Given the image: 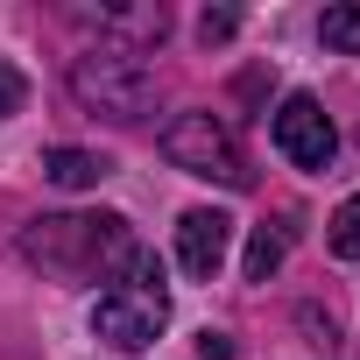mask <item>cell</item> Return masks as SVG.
Listing matches in <instances>:
<instances>
[{"label": "cell", "mask_w": 360, "mask_h": 360, "mask_svg": "<svg viewBox=\"0 0 360 360\" xmlns=\"http://www.w3.org/2000/svg\"><path fill=\"white\" fill-rule=\"evenodd\" d=\"M233 29H240V15H233V8H205V15H198V36H205V43H226Z\"/></svg>", "instance_id": "cell-13"}, {"label": "cell", "mask_w": 360, "mask_h": 360, "mask_svg": "<svg viewBox=\"0 0 360 360\" xmlns=\"http://www.w3.org/2000/svg\"><path fill=\"white\" fill-rule=\"evenodd\" d=\"M325 248H332L339 262H360V191H353V198L325 219Z\"/></svg>", "instance_id": "cell-10"}, {"label": "cell", "mask_w": 360, "mask_h": 360, "mask_svg": "<svg viewBox=\"0 0 360 360\" xmlns=\"http://www.w3.org/2000/svg\"><path fill=\"white\" fill-rule=\"evenodd\" d=\"M22 106H29V78H22L15 64H0V120H15Z\"/></svg>", "instance_id": "cell-12"}, {"label": "cell", "mask_w": 360, "mask_h": 360, "mask_svg": "<svg viewBox=\"0 0 360 360\" xmlns=\"http://www.w3.org/2000/svg\"><path fill=\"white\" fill-rule=\"evenodd\" d=\"M43 176L57 191H92V184L113 176V155H99V148H50L43 155Z\"/></svg>", "instance_id": "cell-7"}, {"label": "cell", "mask_w": 360, "mask_h": 360, "mask_svg": "<svg viewBox=\"0 0 360 360\" xmlns=\"http://www.w3.org/2000/svg\"><path fill=\"white\" fill-rule=\"evenodd\" d=\"M71 92H78V106H92L106 120H141L155 106V64L134 43H99L71 64Z\"/></svg>", "instance_id": "cell-3"}, {"label": "cell", "mask_w": 360, "mask_h": 360, "mask_svg": "<svg viewBox=\"0 0 360 360\" xmlns=\"http://www.w3.org/2000/svg\"><path fill=\"white\" fill-rule=\"evenodd\" d=\"M226 248H233V219L219 205H191L184 219H176V262H184L191 283H212L226 269Z\"/></svg>", "instance_id": "cell-6"}, {"label": "cell", "mask_w": 360, "mask_h": 360, "mask_svg": "<svg viewBox=\"0 0 360 360\" xmlns=\"http://www.w3.org/2000/svg\"><path fill=\"white\" fill-rule=\"evenodd\" d=\"M198 360H233V339L226 332H198Z\"/></svg>", "instance_id": "cell-14"}, {"label": "cell", "mask_w": 360, "mask_h": 360, "mask_svg": "<svg viewBox=\"0 0 360 360\" xmlns=\"http://www.w3.org/2000/svg\"><path fill=\"white\" fill-rule=\"evenodd\" d=\"M78 22H92V29H113V36H134V50L141 43H162V29H169V8L155 0V8H78Z\"/></svg>", "instance_id": "cell-8"}, {"label": "cell", "mask_w": 360, "mask_h": 360, "mask_svg": "<svg viewBox=\"0 0 360 360\" xmlns=\"http://www.w3.org/2000/svg\"><path fill=\"white\" fill-rule=\"evenodd\" d=\"M169 325V290H162V262L148 255V248H134L127 255V269H120V283L99 297V311H92V332L113 346V353H141V346H155V332Z\"/></svg>", "instance_id": "cell-2"}, {"label": "cell", "mask_w": 360, "mask_h": 360, "mask_svg": "<svg viewBox=\"0 0 360 360\" xmlns=\"http://www.w3.org/2000/svg\"><path fill=\"white\" fill-rule=\"evenodd\" d=\"M283 255H290V233L283 226H255V240H248V283H269L283 269Z\"/></svg>", "instance_id": "cell-9"}, {"label": "cell", "mask_w": 360, "mask_h": 360, "mask_svg": "<svg viewBox=\"0 0 360 360\" xmlns=\"http://www.w3.org/2000/svg\"><path fill=\"white\" fill-rule=\"evenodd\" d=\"M127 255H134V233L120 212H43L22 226V262L64 283H99L127 269Z\"/></svg>", "instance_id": "cell-1"}, {"label": "cell", "mask_w": 360, "mask_h": 360, "mask_svg": "<svg viewBox=\"0 0 360 360\" xmlns=\"http://www.w3.org/2000/svg\"><path fill=\"white\" fill-rule=\"evenodd\" d=\"M162 155L184 169V176H205V184H226V191H248L255 184V169L233 141V127L219 113H176L162 127Z\"/></svg>", "instance_id": "cell-4"}, {"label": "cell", "mask_w": 360, "mask_h": 360, "mask_svg": "<svg viewBox=\"0 0 360 360\" xmlns=\"http://www.w3.org/2000/svg\"><path fill=\"white\" fill-rule=\"evenodd\" d=\"M318 36H325V50H346V57H360V8H325Z\"/></svg>", "instance_id": "cell-11"}, {"label": "cell", "mask_w": 360, "mask_h": 360, "mask_svg": "<svg viewBox=\"0 0 360 360\" xmlns=\"http://www.w3.org/2000/svg\"><path fill=\"white\" fill-rule=\"evenodd\" d=\"M276 148L297 162V169H332V155H339V134H332V113L311 99V92H290L283 106H276Z\"/></svg>", "instance_id": "cell-5"}]
</instances>
